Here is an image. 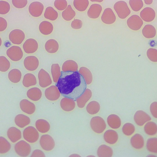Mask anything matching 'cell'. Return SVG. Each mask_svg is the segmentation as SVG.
<instances>
[{"label":"cell","mask_w":157,"mask_h":157,"mask_svg":"<svg viewBox=\"0 0 157 157\" xmlns=\"http://www.w3.org/2000/svg\"><path fill=\"white\" fill-rule=\"evenodd\" d=\"M129 3L132 10L136 12L140 10L143 6V2L141 0H130Z\"/></svg>","instance_id":"47"},{"label":"cell","mask_w":157,"mask_h":157,"mask_svg":"<svg viewBox=\"0 0 157 157\" xmlns=\"http://www.w3.org/2000/svg\"><path fill=\"white\" fill-rule=\"evenodd\" d=\"M40 143L42 149L47 151L52 150L55 146L54 139L51 136L47 134L41 136Z\"/></svg>","instance_id":"7"},{"label":"cell","mask_w":157,"mask_h":157,"mask_svg":"<svg viewBox=\"0 0 157 157\" xmlns=\"http://www.w3.org/2000/svg\"><path fill=\"white\" fill-rule=\"evenodd\" d=\"M39 30L42 34L47 35L50 34L53 30V26L50 22L44 21L41 22L39 26Z\"/></svg>","instance_id":"30"},{"label":"cell","mask_w":157,"mask_h":157,"mask_svg":"<svg viewBox=\"0 0 157 157\" xmlns=\"http://www.w3.org/2000/svg\"><path fill=\"white\" fill-rule=\"evenodd\" d=\"M90 125L92 130L98 134L102 133L105 129L106 126L104 120L99 116H94L91 118Z\"/></svg>","instance_id":"3"},{"label":"cell","mask_w":157,"mask_h":157,"mask_svg":"<svg viewBox=\"0 0 157 157\" xmlns=\"http://www.w3.org/2000/svg\"><path fill=\"white\" fill-rule=\"evenodd\" d=\"M44 8V6L42 3L35 1L30 3L28 10L31 15L34 17H38L41 15Z\"/></svg>","instance_id":"12"},{"label":"cell","mask_w":157,"mask_h":157,"mask_svg":"<svg viewBox=\"0 0 157 157\" xmlns=\"http://www.w3.org/2000/svg\"><path fill=\"white\" fill-rule=\"evenodd\" d=\"M38 47L37 41L33 38L26 40L23 45V48L24 51L27 54L33 53L37 50Z\"/></svg>","instance_id":"13"},{"label":"cell","mask_w":157,"mask_h":157,"mask_svg":"<svg viewBox=\"0 0 157 157\" xmlns=\"http://www.w3.org/2000/svg\"><path fill=\"white\" fill-rule=\"evenodd\" d=\"M131 143L134 148L137 149H141L144 146V138L140 134H135L131 138Z\"/></svg>","instance_id":"26"},{"label":"cell","mask_w":157,"mask_h":157,"mask_svg":"<svg viewBox=\"0 0 157 157\" xmlns=\"http://www.w3.org/2000/svg\"><path fill=\"white\" fill-rule=\"evenodd\" d=\"M73 4L77 10L82 12L86 9L89 5V2L88 0H74Z\"/></svg>","instance_id":"40"},{"label":"cell","mask_w":157,"mask_h":157,"mask_svg":"<svg viewBox=\"0 0 157 157\" xmlns=\"http://www.w3.org/2000/svg\"><path fill=\"white\" fill-rule=\"evenodd\" d=\"M92 95V92L91 90L89 89H86L84 92L76 100L78 107L80 108H83Z\"/></svg>","instance_id":"20"},{"label":"cell","mask_w":157,"mask_h":157,"mask_svg":"<svg viewBox=\"0 0 157 157\" xmlns=\"http://www.w3.org/2000/svg\"><path fill=\"white\" fill-rule=\"evenodd\" d=\"M144 129L147 134L150 135H154L156 133L157 131L156 124L154 122H149L145 125Z\"/></svg>","instance_id":"41"},{"label":"cell","mask_w":157,"mask_h":157,"mask_svg":"<svg viewBox=\"0 0 157 157\" xmlns=\"http://www.w3.org/2000/svg\"><path fill=\"white\" fill-rule=\"evenodd\" d=\"M61 72L56 86L63 96L76 100L86 89L85 79L78 71Z\"/></svg>","instance_id":"1"},{"label":"cell","mask_w":157,"mask_h":157,"mask_svg":"<svg viewBox=\"0 0 157 157\" xmlns=\"http://www.w3.org/2000/svg\"><path fill=\"white\" fill-rule=\"evenodd\" d=\"M134 119L135 123L140 126L151 119V117L148 114L141 110L136 112L134 115Z\"/></svg>","instance_id":"17"},{"label":"cell","mask_w":157,"mask_h":157,"mask_svg":"<svg viewBox=\"0 0 157 157\" xmlns=\"http://www.w3.org/2000/svg\"><path fill=\"white\" fill-rule=\"evenodd\" d=\"M22 73L17 69H13L11 70L8 74L9 80L13 83H17L20 81L22 78Z\"/></svg>","instance_id":"33"},{"label":"cell","mask_w":157,"mask_h":157,"mask_svg":"<svg viewBox=\"0 0 157 157\" xmlns=\"http://www.w3.org/2000/svg\"><path fill=\"white\" fill-rule=\"evenodd\" d=\"M24 139L30 143H34L36 142L39 137V133L34 127L28 126L25 128L23 132Z\"/></svg>","instance_id":"5"},{"label":"cell","mask_w":157,"mask_h":157,"mask_svg":"<svg viewBox=\"0 0 157 157\" xmlns=\"http://www.w3.org/2000/svg\"><path fill=\"white\" fill-rule=\"evenodd\" d=\"M107 122L108 125L112 129L119 128L121 125V120L117 115L112 114L109 115L107 118Z\"/></svg>","instance_id":"31"},{"label":"cell","mask_w":157,"mask_h":157,"mask_svg":"<svg viewBox=\"0 0 157 157\" xmlns=\"http://www.w3.org/2000/svg\"><path fill=\"white\" fill-rule=\"evenodd\" d=\"M55 7L59 10H64L67 6V1L65 0H56L54 3Z\"/></svg>","instance_id":"49"},{"label":"cell","mask_w":157,"mask_h":157,"mask_svg":"<svg viewBox=\"0 0 157 157\" xmlns=\"http://www.w3.org/2000/svg\"><path fill=\"white\" fill-rule=\"evenodd\" d=\"M102 21L104 23L110 24L115 21L116 17L113 10L108 8L105 9L101 17Z\"/></svg>","instance_id":"15"},{"label":"cell","mask_w":157,"mask_h":157,"mask_svg":"<svg viewBox=\"0 0 157 157\" xmlns=\"http://www.w3.org/2000/svg\"><path fill=\"white\" fill-rule=\"evenodd\" d=\"M150 110L152 115L155 118H157V103L156 102H153L150 106Z\"/></svg>","instance_id":"53"},{"label":"cell","mask_w":157,"mask_h":157,"mask_svg":"<svg viewBox=\"0 0 157 157\" xmlns=\"http://www.w3.org/2000/svg\"><path fill=\"white\" fill-rule=\"evenodd\" d=\"M113 151L112 149L105 144L100 146L97 150V155L100 157H110L113 155Z\"/></svg>","instance_id":"29"},{"label":"cell","mask_w":157,"mask_h":157,"mask_svg":"<svg viewBox=\"0 0 157 157\" xmlns=\"http://www.w3.org/2000/svg\"><path fill=\"white\" fill-rule=\"evenodd\" d=\"M147 147L149 151L154 153L157 152V139L156 138H152L148 139L147 142Z\"/></svg>","instance_id":"44"},{"label":"cell","mask_w":157,"mask_h":157,"mask_svg":"<svg viewBox=\"0 0 157 157\" xmlns=\"http://www.w3.org/2000/svg\"><path fill=\"white\" fill-rule=\"evenodd\" d=\"M6 53L8 57L13 61L20 60L23 56V52L20 47L17 46H13L7 50Z\"/></svg>","instance_id":"6"},{"label":"cell","mask_w":157,"mask_h":157,"mask_svg":"<svg viewBox=\"0 0 157 157\" xmlns=\"http://www.w3.org/2000/svg\"><path fill=\"white\" fill-rule=\"evenodd\" d=\"M15 122L17 126L22 128L28 125L30 123L31 120L28 116L23 114H19L15 117Z\"/></svg>","instance_id":"25"},{"label":"cell","mask_w":157,"mask_h":157,"mask_svg":"<svg viewBox=\"0 0 157 157\" xmlns=\"http://www.w3.org/2000/svg\"><path fill=\"white\" fill-rule=\"evenodd\" d=\"M102 10L101 6L98 4H92L87 11V15L90 18L96 19L99 16Z\"/></svg>","instance_id":"22"},{"label":"cell","mask_w":157,"mask_h":157,"mask_svg":"<svg viewBox=\"0 0 157 157\" xmlns=\"http://www.w3.org/2000/svg\"><path fill=\"white\" fill-rule=\"evenodd\" d=\"M12 2L13 5L16 8H22L26 6L28 1L26 0H13Z\"/></svg>","instance_id":"51"},{"label":"cell","mask_w":157,"mask_h":157,"mask_svg":"<svg viewBox=\"0 0 157 157\" xmlns=\"http://www.w3.org/2000/svg\"><path fill=\"white\" fill-rule=\"evenodd\" d=\"M78 72L84 77L86 84L89 85L91 84L92 81V76L90 71L88 68L84 67H81Z\"/></svg>","instance_id":"39"},{"label":"cell","mask_w":157,"mask_h":157,"mask_svg":"<svg viewBox=\"0 0 157 157\" xmlns=\"http://www.w3.org/2000/svg\"><path fill=\"white\" fill-rule=\"evenodd\" d=\"M60 92L56 86L51 85L46 88L44 94L46 98L51 101L58 100L60 96Z\"/></svg>","instance_id":"14"},{"label":"cell","mask_w":157,"mask_h":157,"mask_svg":"<svg viewBox=\"0 0 157 157\" xmlns=\"http://www.w3.org/2000/svg\"><path fill=\"white\" fill-rule=\"evenodd\" d=\"M0 31L2 32L6 29L7 26V22L5 18L0 17Z\"/></svg>","instance_id":"54"},{"label":"cell","mask_w":157,"mask_h":157,"mask_svg":"<svg viewBox=\"0 0 157 157\" xmlns=\"http://www.w3.org/2000/svg\"><path fill=\"white\" fill-rule=\"evenodd\" d=\"M59 46L57 41L53 39H50L46 42L44 47L46 50L48 52L52 53L57 51Z\"/></svg>","instance_id":"32"},{"label":"cell","mask_w":157,"mask_h":157,"mask_svg":"<svg viewBox=\"0 0 157 157\" xmlns=\"http://www.w3.org/2000/svg\"><path fill=\"white\" fill-rule=\"evenodd\" d=\"M44 153L41 150L36 149L33 152L31 157H45Z\"/></svg>","instance_id":"55"},{"label":"cell","mask_w":157,"mask_h":157,"mask_svg":"<svg viewBox=\"0 0 157 157\" xmlns=\"http://www.w3.org/2000/svg\"><path fill=\"white\" fill-rule=\"evenodd\" d=\"M26 95L29 99L33 101H39L41 98L42 92L39 88L34 87L28 90Z\"/></svg>","instance_id":"24"},{"label":"cell","mask_w":157,"mask_h":157,"mask_svg":"<svg viewBox=\"0 0 157 157\" xmlns=\"http://www.w3.org/2000/svg\"><path fill=\"white\" fill-rule=\"evenodd\" d=\"M142 33L145 38H151L155 37L156 31L155 28L151 24H147L143 28Z\"/></svg>","instance_id":"35"},{"label":"cell","mask_w":157,"mask_h":157,"mask_svg":"<svg viewBox=\"0 0 157 157\" xmlns=\"http://www.w3.org/2000/svg\"><path fill=\"white\" fill-rule=\"evenodd\" d=\"M19 106L21 110L28 115L32 114L35 110V104L27 99H22L20 102Z\"/></svg>","instance_id":"16"},{"label":"cell","mask_w":157,"mask_h":157,"mask_svg":"<svg viewBox=\"0 0 157 157\" xmlns=\"http://www.w3.org/2000/svg\"><path fill=\"white\" fill-rule=\"evenodd\" d=\"M37 130L42 133H45L49 130L50 126L49 123L46 120L43 119L37 120L35 123Z\"/></svg>","instance_id":"28"},{"label":"cell","mask_w":157,"mask_h":157,"mask_svg":"<svg viewBox=\"0 0 157 157\" xmlns=\"http://www.w3.org/2000/svg\"><path fill=\"white\" fill-rule=\"evenodd\" d=\"M10 9V6L7 1L0 0V13L1 15H5L7 13Z\"/></svg>","instance_id":"48"},{"label":"cell","mask_w":157,"mask_h":157,"mask_svg":"<svg viewBox=\"0 0 157 157\" xmlns=\"http://www.w3.org/2000/svg\"><path fill=\"white\" fill-rule=\"evenodd\" d=\"M25 34L24 32L19 29L12 30L9 35V38L12 43L14 44L19 45L24 40Z\"/></svg>","instance_id":"8"},{"label":"cell","mask_w":157,"mask_h":157,"mask_svg":"<svg viewBox=\"0 0 157 157\" xmlns=\"http://www.w3.org/2000/svg\"><path fill=\"white\" fill-rule=\"evenodd\" d=\"M0 46H1V44H2V40H1V38H0Z\"/></svg>","instance_id":"58"},{"label":"cell","mask_w":157,"mask_h":157,"mask_svg":"<svg viewBox=\"0 0 157 157\" xmlns=\"http://www.w3.org/2000/svg\"><path fill=\"white\" fill-rule=\"evenodd\" d=\"M157 51L156 49L150 48L149 49L147 52V56L150 60L152 62H156Z\"/></svg>","instance_id":"50"},{"label":"cell","mask_w":157,"mask_h":157,"mask_svg":"<svg viewBox=\"0 0 157 157\" xmlns=\"http://www.w3.org/2000/svg\"><path fill=\"white\" fill-rule=\"evenodd\" d=\"M140 16L144 21L149 22L153 21L154 19L156 13L152 8L147 7L144 8L140 12Z\"/></svg>","instance_id":"18"},{"label":"cell","mask_w":157,"mask_h":157,"mask_svg":"<svg viewBox=\"0 0 157 157\" xmlns=\"http://www.w3.org/2000/svg\"><path fill=\"white\" fill-rule=\"evenodd\" d=\"M60 106L63 110L69 112L74 109L75 107V103L74 100L65 97L61 100Z\"/></svg>","instance_id":"21"},{"label":"cell","mask_w":157,"mask_h":157,"mask_svg":"<svg viewBox=\"0 0 157 157\" xmlns=\"http://www.w3.org/2000/svg\"><path fill=\"white\" fill-rule=\"evenodd\" d=\"M104 138L107 143L110 144H114L117 141L118 135L115 131L112 129H108L104 133Z\"/></svg>","instance_id":"23"},{"label":"cell","mask_w":157,"mask_h":157,"mask_svg":"<svg viewBox=\"0 0 157 157\" xmlns=\"http://www.w3.org/2000/svg\"><path fill=\"white\" fill-rule=\"evenodd\" d=\"M51 72L53 81L57 83L61 74L60 67L58 63L53 64L51 67Z\"/></svg>","instance_id":"42"},{"label":"cell","mask_w":157,"mask_h":157,"mask_svg":"<svg viewBox=\"0 0 157 157\" xmlns=\"http://www.w3.org/2000/svg\"><path fill=\"white\" fill-rule=\"evenodd\" d=\"M10 63L9 61L4 56L0 57V71L2 72L7 71L10 68Z\"/></svg>","instance_id":"45"},{"label":"cell","mask_w":157,"mask_h":157,"mask_svg":"<svg viewBox=\"0 0 157 157\" xmlns=\"http://www.w3.org/2000/svg\"><path fill=\"white\" fill-rule=\"evenodd\" d=\"M92 1H97L98 2H102L103 0H91Z\"/></svg>","instance_id":"57"},{"label":"cell","mask_w":157,"mask_h":157,"mask_svg":"<svg viewBox=\"0 0 157 157\" xmlns=\"http://www.w3.org/2000/svg\"><path fill=\"white\" fill-rule=\"evenodd\" d=\"M143 23L141 18L136 15H131L127 21V24L129 28L134 31L139 30L142 26Z\"/></svg>","instance_id":"11"},{"label":"cell","mask_w":157,"mask_h":157,"mask_svg":"<svg viewBox=\"0 0 157 157\" xmlns=\"http://www.w3.org/2000/svg\"><path fill=\"white\" fill-rule=\"evenodd\" d=\"M58 16L57 12L52 7L48 6L45 10L44 17L47 19L54 21L57 19Z\"/></svg>","instance_id":"36"},{"label":"cell","mask_w":157,"mask_h":157,"mask_svg":"<svg viewBox=\"0 0 157 157\" xmlns=\"http://www.w3.org/2000/svg\"><path fill=\"white\" fill-rule=\"evenodd\" d=\"M135 130V127L134 125L130 123H125L122 128L123 133L127 136H130L134 132Z\"/></svg>","instance_id":"46"},{"label":"cell","mask_w":157,"mask_h":157,"mask_svg":"<svg viewBox=\"0 0 157 157\" xmlns=\"http://www.w3.org/2000/svg\"><path fill=\"white\" fill-rule=\"evenodd\" d=\"M100 106L97 101H93L90 102L87 105L86 109L87 112L92 115L97 113L99 111Z\"/></svg>","instance_id":"38"},{"label":"cell","mask_w":157,"mask_h":157,"mask_svg":"<svg viewBox=\"0 0 157 157\" xmlns=\"http://www.w3.org/2000/svg\"><path fill=\"white\" fill-rule=\"evenodd\" d=\"M71 26L73 29H78L81 28L83 25L82 21L78 19H75L71 23Z\"/></svg>","instance_id":"52"},{"label":"cell","mask_w":157,"mask_h":157,"mask_svg":"<svg viewBox=\"0 0 157 157\" xmlns=\"http://www.w3.org/2000/svg\"><path fill=\"white\" fill-rule=\"evenodd\" d=\"M7 136L13 143H15L22 138V133L20 130L15 127H10L7 132Z\"/></svg>","instance_id":"19"},{"label":"cell","mask_w":157,"mask_h":157,"mask_svg":"<svg viewBox=\"0 0 157 157\" xmlns=\"http://www.w3.org/2000/svg\"><path fill=\"white\" fill-rule=\"evenodd\" d=\"M11 145L10 143L4 137H0V153L3 154L7 153L10 149Z\"/></svg>","instance_id":"43"},{"label":"cell","mask_w":157,"mask_h":157,"mask_svg":"<svg viewBox=\"0 0 157 157\" xmlns=\"http://www.w3.org/2000/svg\"><path fill=\"white\" fill-rule=\"evenodd\" d=\"M144 2L147 4H150L153 2V0H144Z\"/></svg>","instance_id":"56"},{"label":"cell","mask_w":157,"mask_h":157,"mask_svg":"<svg viewBox=\"0 0 157 157\" xmlns=\"http://www.w3.org/2000/svg\"><path fill=\"white\" fill-rule=\"evenodd\" d=\"M113 7L119 17L121 19H125L131 13L127 4L124 1H120L117 2Z\"/></svg>","instance_id":"2"},{"label":"cell","mask_w":157,"mask_h":157,"mask_svg":"<svg viewBox=\"0 0 157 157\" xmlns=\"http://www.w3.org/2000/svg\"><path fill=\"white\" fill-rule=\"evenodd\" d=\"M24 65L27 70L33 71L36 70L39 65V61L38 58L33 56L26 57L24 60Z\"/></svg>","instance_id":"10"},{"label":"cell","mask_w":157,"mask_h":157,"mask_svg":"<svg viewBox=\"0 0 157 157\" xmlns=\"http://www.w3.org/2000/svg\"><path fill=\"white\" fill-rule=\"evenodd\" d=\"M23 85L28 88L36 85L37 81L35 76L31 73H27L24 76L22 81Z\"/></svg>","instance_id":"27"},{"label":"cell","mask_w":157,"mask_h":157,"mask_svg":"<svg viewBox=\"0 0 157 157\" xmlns=\"http://www.w3.org/2000/svg\"><path fill=\"white\" fill-rule=\"evenodd\" d=\"M78 69L77 63L74 61L69 60L65 61L63 64L62 69L63 71H77Z\"/></svg>","instance_id":"34"},{"label":"cell","mask_w":157,"mask_h":157,"mask_svg":"<svg viewBox=\"0 0 157 157\" xmlns=\"http://www.w3.org/2000/svg\"><path fill=\"white\" fill-rule=\"evenodd\" d=\"M14 149L16 153L21 157H26L30 154L31 147L30 145L24 140H21L15 145Z\"/></svg>","instance_id":"4"},{"label":"cell","mask_w":157,"mask_h":157,"mask_svg":"<svg viewBox=\"0 0 157 157\" xmlns=\"http://www.w3.org/2000/svg\"><path fill=\"white\" fill-rule=\"evenodd\" d=\"M38 78L39 85L42 88H46L52 83V80L49 74L42 68L39 71Z\"/></svg>","instance_id":"9"},{"label":"cell","mask_w":157,"mask_h":157,"mask_svg":"<svg viewBox=\"0 0 157 157\" xmlns=\"http://www.w3.org/2000/svg\"><path fill=\"white\" fill-rule=\"evenodd\" d=\"M76 12L70 5L67 6V8L62 13L63 18L67 21H70L76 15Z\"/></svg>","instance_id":"37"}]
</instances>
